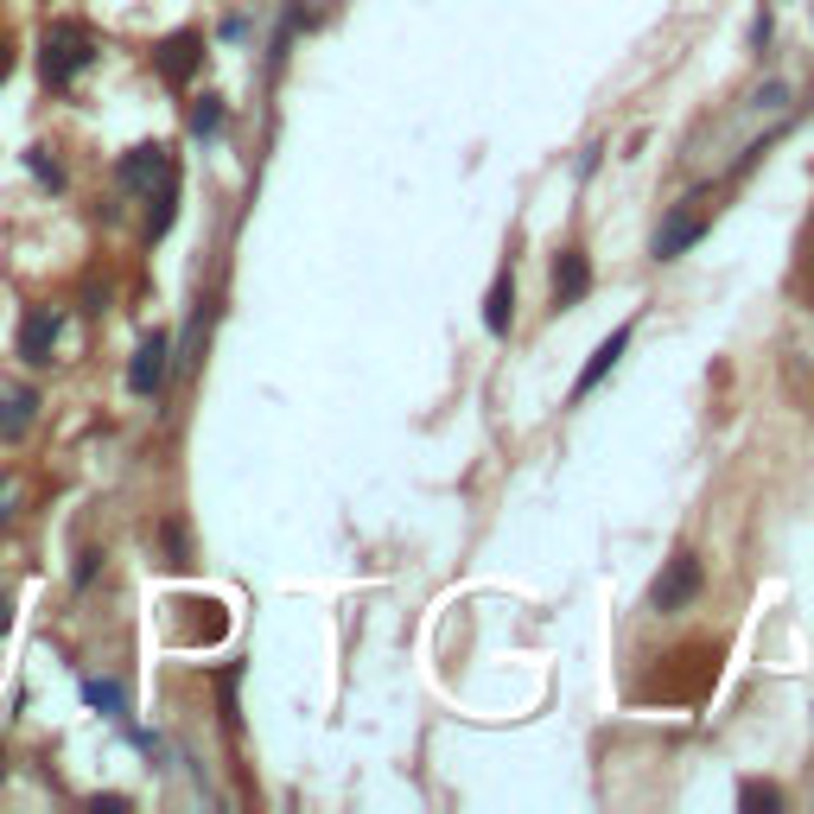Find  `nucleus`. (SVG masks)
<instances>
[{
	"mask_svg": "<svg viewBox=\"0 0 814 814\" xmlns=\"http://www.w3.org/2000/svg\"><path fill=\"white\" fill-rule=\"evenodd\" d=\"M89 58H96V38L89 26H76V20H58L45 45H38V76L51 83V89H71L76 76L89 71Z\"/></svg>",
	"mask_w": 814,
	"mask_h": 814,
	"instance_id": "obj_1",
	"label": "nucleus"
},
{
	"mask_svg": "<svg viewBox=\"0 0 814 814\" xmlns=\"http://www.w3.org/2000/svg\"><path fill=\"white\" fill-rule=\"evenodd\" d=\"M701 586H706L701 560H694V554H674L662 566V579L649 586V604H656V611H687V604L701 598Z\"/></svg>",
	"mask_w": 814,
	"mask_h": 814,
	"instance_id": "obj_2",
	"label": "nucleus"
},
{
	"mask_svg": "<svg viewBox=\"0 0 814 814\" xmlns=\"http://www.w3.org/2000/svg\"><path fill=\"white\" fill-rule=\"evenodd\" d=\"M153 64H159V76H166V83L179 89V83H191V76H197V64H204V38H197V33H172V38H159Z\"/></svg>",
	"mask_w": 814,
	"mask_h": 814,
	"instance_id": "obj_3",
	"label": "nucleus"
},
{
	"mask_svg": "<svg viewBox=\"0 0 814 814\" xmlns=\"http://www.w3.org/2000/svg\"><path fill=\"white\" fill-rule=\"evenodd\" d=\"M121 185L128 191H159V185H172V153L166 147H134V153H121Z\"/></svg>",
	"mask_w": 814,
	"mask_h": 814,
	"instance_id": "obj_4",
	"label": "nucleus"
},
{
	"mask_svg": "<svg viewBox=\"0 0 814 814\" xmlns=\"http://www.w3.org/2000/svg\"><path fill=\"white\" fill-rule=\"evenodd\" d=\"M166 350H172L166 332L141 337V350H134V363H128V388H134V395H159V382H166Z\"/></svg>",
	"mask_w": 814,
	"mask_h": 814,
	"instance_id": "obj_5",
	"label": "nucleus"
},
{
	"mask_svg": "<svg viewBox=\"0 0 814 814\" xmlns=\"http://www.w3.org/2000/svg\"><path fill=\"white\" fill-rule=\"evenodd\" d=\"M51 337H58V312H51V306H33L26 325H20V357H26V363H45V357H51Z\"/></svg>",
	"mask_w": 814,
	"mask_h": 814,
	"instance_id": "obj_6",
	"label": "nucleus"
},
{
	"mask_svg": "<svg viewBox=\"0 0 814 814\" xmlns=\"http://www.w3.org/2000/svg\"><path fill=\"white\" fill-rule=\"evenodd\" d=\"M38 420L33 388H0V440H26V427Z\"/></svg>",
	"mask_w": 814,
	"mask_h": 814,
	"instance_id": "obj_7",
	"label": "nucleus"
},
{
	"mask_svg": "<svg viewBox=\"0 0 814 814\" xmlns=\"http://www.w3.org/2000/svg\"><path fill=\"white\" fill-rule=\"evenodd\" d=\"M586 287H592V267H586L579 249H566V255L554 261V299H560V306H573V299H586Z\"/></svg>",
	"mask_w": 814,
	"mask_h": 814,
	"instance_id": "obj_8",
	"label": "nucleus"
},
{
	"mask_svg": "<svg viewBox=\"0 0 814 814\" xmlns=\"http://www.w3.org/2000/svg\"><path fill=\"white\" fill-rule=\"evenodd\" d=\"M624 344H630V325H624V332H611V337H604V344L592 350V363H586V375L573 382V395H592V388H598V375H604L611 363H618V357H624Z\"/></svg>",
	"mask_w": 814,
	"mask_h": 814,
	"instance_id": "obj_9",
	"label": "nucleus"
},
{
	"mask_svg": "<svg viewBox=\"0 0 814 814\" xmlns=\"http://www.w3.org/2000/svg\"><path fill=\"white\" fill-rule=\"evenodd\" d=\"M510 319H516V280L496 274V287H490V299H483V325L503 337V332H510Z\"/></svg>",
	"mask_w": 814,
	"mask_h": 814,
	"instance_id": "obj_10",
	"label": "nucleus"
},
{
	"mask_svg": "<svg viewBox=\"0 0 814 814\" xmlns=\"http://www.w3.org/2000/svg\"><path fill=\"white\" fill-rule=\"evenodd\" d=\"M701 229H706V217H674V223L662 229V236H656V255H662V261H674L681 249H687V242H701Z\"/></svg>",
	"mask_w": 814,
	"mask_h": 814,
	"instance_id": "obj_11",
	"label": "nucleus"
},
{
	"mask_svg": "<svg viewBox=\"0 0 814 814\" xmlns=\"http://www.w3.org/2000/svg\"><path fill=\"white\" fill-rule=\"evenodd\" d=\"M172 211H179V185H159L153 191V217H147V242H159L172 229Z\"/></svg>",
	"mask_w": 814,
	"mask_h": 814,
	"instance_id": "obj_12",
	"label": "nucleus"
},
{
	"mask_svg": "<svg viewBox=\"0 0 814 814\" xmlns=\"http://www.w3.org/2000/svg\"><path fill=\"white\" fill-rule=\"evenodd\" d=\"M191 128H197V134H217V128H223V103H217V96H204V103L191 109Z\"/></svg>",
	"mask_w": 814,
	"mask_h": 814,
	"instance_id": "obj_13",
	"label": "nucleus"
},
{
	"mask_svg": "<svg viewBox=\"0 0 814 814\" xmlns=\"http://www.w3.org/2000/svg\"><path fill=\"white\" fill-rule=\"evenodd\" d=\"M739 802H744V809H777L782 795L770 789V782H744V789H739Z\"/></svg>",
	"mask_w": 814,
	"mask_h": 814,
	"instance_id": "obj_14",
	"label": "nucleus"
},
{
	"mask_svg": "<svg viewBox=\"0 0 814 814\" xmlns=\"http://www.w3.org/2000/svg\"><path fill=\"white\" fill-rule=\"evenodd\" d=\"M83 694H89L96 706H109V713H121V687H109V681H89Z\"/></svg>",
	"mask_w": 814,
	"mask_h": 814,
	"instance_id": "obj_15",
	"label": "nucleus"
},
{
	"mask_svg": "<svg viewBox=\"0 0 814 814\" xmlns=\"http://www.w3.org/2000/svg\"><path fill=\"white\" fill-rule=\"evenodd\" d=\"M33 172L45 179V185H64V172L51 166V153H45V147H33Z\"/></svg>",
	"mask_w": 814,
	"mask_h": 814,
	"instance_id": "obj_16",
	"label": "nucleus"
},
{
	"mask_svg": "<svg viewBox=\"0 0 814 814\" xmlns=\"http://www.w3.org/2000/svg\"><path fill=\"white\" fill-rule=\"evenodd\" d=\"M7 76H13V38L0 33V83H7Z\"/></svg>",
	"mask_w": 814,
	"mask_h": 814,
	"instance_id": "obj_17",
	"label": "nucleus"
},
{
	"mask_svg": "<svg viewBox=\"0 0 814 814\" xmlns=\"http://www.w3.org/2000/svg\"><path fill=\"white\" fill-rule=\"evenodd\" d=\"M7 624H13V598L0 592V636H7Z\"/></svg>",
	"mask_w": 814,
	"mask_h": 814,
	"instance_id": "obj_18",
	"label": "nucleus"
},
{
	"mask_svg": "<svg viewBox=\"0 0 814 814\" xmlns=\"http://www.w3.org/2000/svg\"><path fill=\"white\" fill-rule=\"evenodd\" d=\"M7 510H13V483L0 478V522H7Z\"/></svg>",
	"mask_w": 814,
	"mask_h": 814,
	"instance_id": "obj_19",
	"label": "nucleus"
},
{
	"mask_svg": "<svg viewBox=\"0 0 814 814\" xmlns=\"http://www.w3.org/2000/svg\"><path fill=\"white\" fill-rule=\"evenodd\" d=\"M0 777H7V757H0Z\"/></svg>",
	"mask_w": 814,
	"mask_h": 814,
	"instance_id": "obj_20",
	"label": "nucleus"
}]
</instances>
